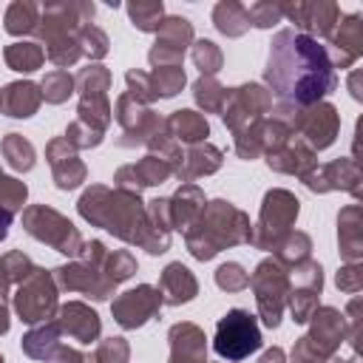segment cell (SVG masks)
<instances>
[{
	"instance_id": "8992f818",
	"label": "cell",
	"mask_w": 363,
	"mask_h": 363,
	"mask_svg": "<svg viewBox=\"0 0 363 363\" xmlns=\"http://www.w3.org/2000/svg\"><path fill=\"white\" fill-rule=\"evenodd\" d=\"M298 210H301V201L289 190H284V187L269 190L264 196L258 224L252 230V244L258 250H275L278 241L292 230V224L298 218Z\"/></svg>"
},
{
	"instance_id": "91938a15",
	"label": "cell",
	"mask_w": 363,
	"mask_h": 363,
	"mask_svg": "<svg viewBox=\"0 0 363 363\" xmlns=\"http://www.w3.org/2000/svg\"><path fill=\"white\" fill-rule=\"evenodd\" d=\"M9 332V309H6V303L0 301V335H6Z\"/></svg>"
},
{
	"instance_id": "7dc6e473",
	"label": "cell",
	"mask_w": 363,
	"mask_h": 363,
	"mask_svg": "<svg viewBox=\"0 0 363 363\" xmlns=\"http://www.w3.org/2000/svg\"><path fill=\"white\" fill-rule=\"evenodd\" d=\"M45 57L57 65V68H68L74 65L79 57H82V48H79V34L77 37H60V40H51L45 43Z\"/></svg>"
},
{
	"instance_id": "e575fe53",
	"label": "cell",
	"mask_w": 363,
	"mask_h": 363,
	"mask_svg": "<svg viewBox=\"0 0 363 363\" xmlns=\"http://www.w3.org/2000/svg\"><path fill=\"white\" fill-rule=\"evenodd\" d=\"M213 23H216V28H218L221 34H227V37H241V34H247V28H250L247 6H241V3H235V0H221V3H216V9H213Z\"/></svg>"
},
{
	"instance_id": "f546056e",
	"label": "cell",
	"mask_w": 363,
	"mask_h": 363,
	"mask_svg": "<svg viewBox=\"0 0 363 363\" xmlns=\"http://www.w3.org/2000/svg\"><path fill=\"white\" fill-rule=\"evenodd\" d=\"M337 241H340V255L349 264H357L363 252V216L357 204H349L337 216Z\"/></svg>"
},
{
	"instance_id": "f1b7e54d",
	"label": "cell",
	"mask_w": 363,
	"mask_h": 363,
	"mask_svg": "<svg viewBox=\"0 0 363 363\" xmlns=\"http://www.w3.org/2000/svg\"><path fill=\"white\" fill-rule=\"evenodd\" d=\"M221 167V150L210 142H199V145H190L187 153L182 156V164L176 170V179L184 184V182H193L199 176H210Z\"/></svg>"
},
{
	"instance_id": "4dcf8cb0",
	"label": "cell",
	"mask_w": 363,
	"mask_h": 363,
	"mask_svg": "<svg viewBox=\"0 0 363 363\" xmlns=\"http://www.w3.org/2000/svg\"><path fill=\"white\" fill-rule=\"evenodd\" d=\"M164 125H167V130H170V136H173L176 142L199 145V142H204V139L210 136V125H207L204 113H196V111H190V108L173 111V113L164 119Z\"/></svg>"
},
{
	"instance_id": "1f68e13d",
	"label": "cell",
	"mask_w": 363,
	"mask_h": 363,
	"mask_svg": "<svg viewBox=\"0 0 363 363\" xmlns=\"http://www.w3.org/2000/svg\"><path fill=\"white\" fill-rule=\"evenodd\" d=\"M60 323L57 320H45V323H40V326H34L26 337H23V352L28 354V357H34V360H51L54 354H57V349H60Z\"/></svg>"
},
{
	"instance_id": "603a6c76",
	"label": "cell",
	"mask_w": 363,
	"mask_h": 363,
	"mask_svg": "<svg viewBox=\"0 0 363 363\" xmlns=\"http://www.w3.org/2000/svg\"><path fill=\"white\" fill-rule=\"evenodd\" d=\"M173 176V170H170V164H164L162 159H156V156H145V159H139L136 164H125V167H119L116 170V176H113V184L119 187V190H130V193H139L142 187H153V184H162V182H167Z\"/></svg>"
},
{
	"instance_id": "2e32d148",
	"label": "cell",
	"mask_w": 363,
	"mask_h": 363,
	"mask_svg": "<svg viewBox=\"0 0 363 363\" xmlns=\"http://www.w3.org/2000/svg\"><path fill=\"white\" fill-rule=\"evenodd\" d=\"M281 14L289 17L301 34L306 37H329L340 20V9L332 0H312V3H281Z\"/></svg>"
},
{
	"instance_id": "836d02e7",
	"label": "cell",
	"mask_w": 363,
	"mask_h": 363,
	"mask_svg": "<svg viewBox=\"0 0 363 363\" xmlns=\"http://www.w3.org/2000/svg\"><path fill=\"white\" fill-rule=\"evenodd\" d=\"M37 26H40V6H37V3H31V0H14V3L6 9L3 28H6L11 37L34 34Z\"/></svg>"
},
{
	"instance_id": "484cf974",
	"label": "cell",
	"mask_w": 363,
	"mask_h": 363,
	"mask_svg": "<svg viewBox=\"0 0 363 363\" xmlns=\"http://www.w3.org/2000/svg\"><path fill=\"white\" fill-rule=\"evenodd\" d=\"M159 295H162V303H170V306H179V303H187L196 298L199 292V284H196V275L182 264V261H173L162 269L159 275Z\"/></svg>"
},
{
	"instance_id": "ac0fdd59",
	"label": "cell",
	"mask_w": 363,
	"mask_h": 363,
	"mask_svg": "<svg viewBox=\"0 0 363 363\" xmlns=\"http://www.w3.org/2000/svg\"><path fill=\"white\" fill-rule=\"evenodd\" d=\"M54 281H57V286H62L68 292H82V295H88L94 301H108L113 295V289H116L96 267H91L85 261H74V264L57 267L54 269Z\"/></svg>"
},
{
	"instance_id": "9c48e42d",
	"label": "cell",
	"mask_w": 363,
	"mask_h": 363,
	"mask_svg": "<svg viewBox=\"0 0 363 363\" xmlns=\"http://www.w3.org/2000/svg\"><path fill=\"white\" fill-rule=\"evenodd\" d=\"M250 286L255 292V303H258V315L261 320L275 329L281 323L284 306H286V295H289V272L286 267H281L275 258H264L255 272L250 275Z\"/></svg>"
},
{
	"instance_id": "74e56055",
	"label": "cell",
	"mask_w": 363,
	"mask_h": 363,
	"mask_svg": "<svg viewBox=\"0 0 363 363\" xmlns=\"http://www.w3.org/2000/svg\"><path fill=\"white\" fill-rule=\"evenodd\" d=\"M34 269L31 258L23 252V250H11L0 258V301H6L9 289L17 286L28 272Z\"/></svg>"
},
{
	"instance_id": "f5cc1de1",
	"label": "cell",
	"mask_w": 363,
	"mask_h": 363,
	"mask_svg": "<svg viewBox=\"0 0 363 363\" xmlns=\"http://www.w3.org/2000/svg\"><path fill=\"white\" fill-rule=\"evenodd\" d=\"M125 82H128V94H130L133 99H139L142 105H147V102L156 99V96H153V85H150V74H145V71H139V68H130V71L125 74Z\"/></svg>"
},
{
	"instance_id": "ba28073f",
	"label": "cell",
	"mask_w": 363,
	"mask_h": 363,
	"mask_svg": "<svg viewBox=\"0 0 363 363\" xmlns=\"http://www.w3.org/2000/svg\"><path fill=\"white\" fill-rule=\"evenodd\" d=\"M14 312L23 323H45L54 320L57 312V281L54 272L34 267L14 292Z\"/></svg>"
},
{
	"instance_id": "bcb514c9",
	"label": "cell",
	"mask_w": 363,
	"mask_h": 363,
	"mask_svg": "<svg viewBox=\"0 0 363 363\" xmlns=\"http://www.w3.org/2000/svg\"><path fill=\"white\" fill-rule=\"evenodd\" d=\"M136 272V258L128 252V250H108V255H105V264H102V275L116 286V284H122V281H128L130 275Z\"/></svg>"
},
{
	"instance_id": "681fc988",
	"label": "cell",
	"mask_w": 363,
	"mask_h": 363,
	"mask_svg": "<svg viewBox=\"0 0 363 363\" xmlns=\"http://www.w3.org/2000/svg\"><path fill=\"white\" fill-rule=\"evenodd\" d=\"M216 284H218V289H224V292H241V289L250 286V275L244 272L241 264L227 261V264L218 267V272H216Z\"/></svg>"
},
{
	"instance_id": "9f6ffc18",
	"label": "cell",
	"mask_w": 363,
	"mask_h": 363,
	"mask_svg": "<svg viewBox=\"0 0 363 363\" xmlns=\"http://www.w3.org/2000/svg\"><path fill=\"white\" fill-rule=\"evenodd\" d=\"M292 363H349V360H340L337 354L323 357V354H318V352L306 343V337H301V340L295 343V349H292Z\"/></svg>"
},
{
	"instance_id": "3957f363",
	"label": "cell",
	"mask_w": 363,
	"mask_h": 363,
	"mask_svg": "<svg viewBox=\"0 0 363 363\" xmlns=\"http://www.w3.org/2000/svg\"><path fill=\"white\" fill-rule=\"evenodd\" d=\"M184 244L193 258L210 261L227 247L235 244H252V224L247 213H241L230 201H207L199 221L184 230Z\"/></svg>"
},
{
	"instance_id": "5bb4252c",
	"label": "cell",
	"mask_w": 363,
	"mask_h": 363,
	"mask_svg": "<svg viewBox=\"0 0 363 363\" xmlns=\"http://www.w3.org/2000/svg\"><path fill=\"white\" fill-rule=\"evenodd\" d=\"M193 45V26L184 17H164L159 31H156V43L147 51V60L153 68H164V65H182L184 51Z\"/></svg>"
},
{
	"instance_id": "d590c367",
	"label": "cell",
	"mask_w": 363,
	"mask_h": 363,
	"mask_svg": "<svg viewBox=\"0 0 363 363\" xmlns=\"http://www.w3.org/2000/svg\"><path fill=\"white\" fill-rule=\"evenodd\" d=\"M3 57H6V65L9 68H14L20 74H31V71L43 68L45 48L40 43H11V45H6Z\"/></svg>"
},
{
	"instance_id": "b9f144b4",
	"label": "cell",
	"mask_w": 363,
	"mask_h": 363,
	"mask_svg": "<svg viewBox=\"0 0 363 363\" xmlns=\"http://www.w3.org/2000/svg\"><path fill=\"white\" fill-rule=\"evenodd\" d=\"M150 85H153V96H156V99L176 96V94L184 88V68H182V65L153 68V71H150Z\"/></svg>"
},
{
	"instance_id": "f35d334b",
	"label": "cell",
	"mask_w": 363,
	"mask_h": 363,
	"mask_svg": "<svg viewBox=\"0 0 363 363\" xmlns=\"http://www.w3.org/2000/svg\"><path fill=\"white\" fill-rule=\"evenodd\" d=\"M74 88L79 91V96H108L111 88V71L99 62L79 68V74L74 77Z\"/></svg>"
},
{
	"instance_id": "ffe728a7",
	"label": "cell",
	"mask_w": 363,
	"mask_h": 363,
	"mask_svg": "<svg viewBox=\"0 0 363 363\" xmlns=\"http://www.w3.org/2000/svg\"><path fill=\"white\" fill-rule=\"evenodd\" d=\"M329 62L332 68H349L360 54H363V17L360 14H349L343 20H337V26L329 34Z\"/></svg>"
},
{
	"instance_id": "277c9868",
	"label": "cell",
	"mask_w": 363,
	"mask_h": 363,
	"mask_svg": "<svg viewBox=\"0 0 363 363\" xmlns=\"http://www.w3.org/2000/svg\"><path fill=\"white\" fill-rule=\"evenodd\" d=\"M278 119H284L292 133L298 139H303L315 153L329 147L340 130V116H337V108L329 105V102H315V105H303V108H295V105H278V111L272 113Z\"/></svg>"
},
{
	"instance_id": "ee69618b",
	"label": "cell",
	"mask_w": 363,
	"mask_h": 363,
	"mask_svg": "<svg viewBox=\"0 0 363 363\" xmlns=\"http://www.w3.org/2000/svg\"><path fill=\"white\" fill-rule=\"evenodd\" d=\"M193 96L196 102L207 111V113H221L224 108V99H227V91L221 88V82L216 77H199L193 82Z\"/></svg>"
},
{
	"instance_id": "60d3db41",
	"label": "cell",
	"mask_w": 363,
	"mask_h": 363,
	"mask_svg": "<svg viewBox=\"0 0 363 363\" xmlns=\"http://www.w3.org/2000/svg\"><path fill=\"white\" fill-rule=\"evenodd\" d=\"M128 17L139 31H159L164 20V6L162 0H136V3H128Z\"/></svg>"
},
{
	"instance_id": "d4e9b609",
	"label": "cell",
	"mask_w": 363,
	"mask_h": 363,
	"mask_svg": "<svg viewBox=\"0 0 363 363\" xmlns=\"http://www.w3.org/2000/svg\"><path fill=\"white\" fill-rule=\"evenodd\" d=\"M267 164H269L272 170H278V173L303 176L306 170H312V167L318 164V159H315V150H312L303 139L289 136L281 147H275V150L267 153Z\"/></svg>"
},
{
	"instance_id": "7c38bea8",
	"label": "cell",
	"mask_w": 363,
	"mask_h": 363,
	"mask_svg": "<svg viewBox=\"0 0 363 363\" xmlns=\"http://www.w3.org/2000/svg\"><path fill=\"white\" fill-rule=\"evenodd\" d=\"M289 272V295H286V303H289V312H292V320L295 323H306L312 318V312L318 309V295L323 289V269L318 261L306 258L301 264H295Z\"/></svg>"
},
{
	"instance_id": "d6986e66",
	"label": "cell",
	"mask_w": 363,
	"mask_h": 363,
	"mask_svg": "<svg viewBox=\"0 0 363 363\" xmlns=\"http://www.w3.org/2000/svg\"><path fill=\"white\" fill-rule=\"evenodd\" d=\"M309 323H312V326H309V335H303L306 343H309L318 354L332 357V354L337 352V346L346 340V318H343L337 309H332V306H318V309L312 312Z\"/></svg>"
},
{
	"instance_id": "6f0895ef",
	"label": "cell",
	"mask_w": 363,
	"mask_h": 363,
	"mask_svg": "<svg viewBox=\"0 0 363 363\" xmlns=\"http://www.w3.org/2000/svg\"><path fill=\"white\" fill-rule=\"evenodd\" d=\"M48 363H91V357H88V354H82L79 349L60 346V349H57V354H54Z\"/></svg>"
},
{
	"instance_id": "7a4b0ae2",
	"label": "cell",
	"mask_w": 363,
	"mask_h": 363,
	"mask_svg": "<svg viewBox=\"0 0 363 363\" xmlns=\"http://www.w3.org/2000/svg\"><path fill=\"white\" fill-rule=\"evenodd\" d=\"M77 210L85 221L105 227L111 235L122 238L125 244L142 247L150 255H162L170 247V233H162L150 224L139 193L119 190V187L111 190L105 184H94L79 196Z\"/></svg>"
},
{
	"instance_id": "6da1fadb",
	"label": "cell",
	"mask_w": 363,
	"mask_h": 363,
	"mask_svg": "<svg viewBox=\"0 0 363 363\" xmlns=\"http://www.w3.org/2000/svg\"><path fill=\"white\" fill-rule=\"evenodd\" d=\"M264 79L269 94L281 99V105H315L326 94L337 88V74L329 62L326 48L292 28H284L269 43V60Z\"/></svg>"
},
{
	"instance_id": "f907efd6",
	"label": "cell",
	"mask_w": 363,
	"mask_h": 363,
	"mask_svg": "<svg viewBox=\"0 0 363 363\" xmlns=\"http://www.w3.org/2000/svg\"><path fill=\"white\" fill-rule=\"evenodd\" d=\"M128 357H130V346L125 343V337H105L96 346L91 363H128Z\"/></svg>"
},
{
	"instance_id": "5b68a950",
	"label": "cell",
	"mask_w": 363,
	"mask_h": 363,
	"mask_svg": "<svg viewBox=\"0 0 363 363\" xmlns=\"http://www.w3.org/2000/svg\"><path fill=\"white\" fill-rule=\"evenodd\" d=\"M23 227H26V233L31 238L54 247L57 252H62L68 258H77L79 250H82V244H85L82 235H79V230L65 216H60L57 210H51L45 204L26 207L23 210Z\"/></svg>"
},
{
	"instance_id": "8fae6325",
	"label": "cell",
	"mask_w": 363,
	"mask_h": 363,
	"mask_svg": "<svg viewBox=\"0 0 363 363\" xmlns=\"http://www.w3.org/2000/svg\"><path fill=\"white\" fill-rule=\"evenodd\" d=\"M94 3H48L40 6V26L37 37L43 43L60 40V37H77L85 26L94 20Z\"/></svg>"
},
{
	"instance_id": "44dd1931",
	"label": "cell",
	"mask_w": 363,
	"mask_h": 363,
	"mask_svg": "<svg viewBox=\"0 0 363 363\" xmlns=\"http://www.w3.org/2000/svg\"><path fill=\"white\" fill-rule=\"evenodd\" d=\"M45 159L51 164V173H54V182L60 190H74L85 182V164L79 162L77 156V147L65 139V136H54L45 147Z\"/></svg>"
},
{
	"instance_id": "94428289",
	"label": "cell",
	"mask_w": 363,
	"mask_h": 363,
	"mask_svg": "<svg viewBox=\"0 0 363 363\" xmlns=\"http://www.w3.org/2000/svg\"><path fill=\"white\" fill-rule=\"evenodd\" d=\"M0 363H6V360H3V354H0Z\"/></svg>"
},
{
	"instance_id": "83f0119b",
	"label": "cell",
	"mask_w": 363,
	"mask_h": 363,
	"mask_svg": "<svg viewBox=\"0 0 363 363\" xmlns=\"http://www.w3.org/2000/svg\"><path fill=\"white\" fill-rule=\"evenodd\" d=\"M204 204H207V199H204L201 187L193 184V182H184L173 193V199H170V221H173V230H182V233L190 230L199 221Z\"/></svg>"
},
{
	"instance_id": "db71d44e",
	"label": "cell",
	"mask_w": 363,
	"mask_h": 363,
	"mask_svg": "<svg viewBox=\"0 0 363 363\" xmlns=\"http://www.w3.org/2000/svg\"><path fill=\"white\" fill-rule=\"evenodd\" d=\"M102 136L105 133H99V130H94V128H88V125H82L79 119H74L71 125H68V130H65V139L77 147V150H85V147H96L99 142H102Z\"/></svg>"
},
{
	"instance_id": "11a10c76",
	"label": "cell",
	"mask_w": 363,
	"mask_h": 363,
	"mask_svg": "<svg viewBox=\"0 0 363 363\" xmlns=\"http://www.w3.org/2000/svg\"><path fill=\"white\" fill-rule=\"evenodd\" d=\"M335 284H337V289L357 295V292H360V286H363V272H360V264H346V267H340V269H337Z\"/></svg>"
},
{
	"instance_id": "816d5d0a",
	"label": "cell",
	"mask_w": 363,
	"mask_h": 363,
	"mask_svg": "<svg viewBox=\"0 0 363 363\" xmlns=\"http://www.w3.org/2000/svg\"><path fill=\"white\" fill-rule=\"evenodd\" d=\"M247 14H250V26H255V28H272L284 17L281 14V3H269V0L247 6Z\"/></svg>"
},
{
	"instance_id": "f6af8a7d",
	"label": "cell",
	"mask_w": 363,
	"mask_h": 363,
	"mask_svg": "<svg viewBox=\"0 0 363 363\" xmlns=\"http://www.w3.org/2000/svg\"><path fill=\"white\" fill-rule=\"evenodd\" d=\"M40 91H43V99H45V102L60 105V102H65L77 88H74V77H71L68 71L54 68V71H48L45 79L40 82Z\"/></svg>"
},
{
	"instance_id": "e0dca14e",
	"label": "cell",
	"mask_w": 363,
	"mask_h": 363,
	"mask_svg": "<svg viewBox=\"0 0 363 363\" xmlns=\"http://www.w3.org/2000/svg\"><path fill=\"white\" fill-rule=\"evenodd\" d=\"M301 182L312 193H329V190H349L354 199L360 196V167L354 159H335L329 164H315L301 176Z\"/></svg>"
},
{
	"instance_id": "c3c4849f",
	"label": "cell",
	"mask_w": 363,
	"mask_h": 363,
	"mask_svg": "<svg viewBox=\"0 0 363 363\" xmlns=\"http://www.w3.org/2000/svg\"><path fill=\"white\" fill-rule=\"evenodd\" d=\"M108 45H111L108 43V34L102 28H96L94 23L79 31V48H82V54L88 60H102L108 54Z\"/></svg>"
},
{
	"instance_id": "7bdbcfd3",
	"label": "cell",
	"mask_w": 363,
	"mask_h": 363,
	"mask_svg": "<svg viewBox=\"0 0 363 363\" xmlns=\"http://www.w3.org/2000/svg\"><path fill=\"white\" fill-rule=\"evenodd\" d=\"M190 57H193L196 68L201 71V77H216L221 71V62H224V54L213 40H193Z\"/></svg>"
},
{
	"instance_id": "ab89813d",
	"label": "cell",
	"mask_w": 363,
	"mask_h": 363,
	"mask_svg": "<svg viewBox=\"0 0 363 363\" xmlns=\"http://www.w3.org/2000/svg\"><path fill=\"white\" fill-rule=\"evenodd\" d=\"M3 159L9 162L11 170L17 173H28L34 167V147L28 139H23L20 133H6L3 136Z\"/></svg>"
},
{
	"instance_id": "680465c9",
	"label": "cell",
	"mask_w": 363,
	"mask_h": 363,
	"mask_svg": "<svg viewBox=\"0 0 363 363\" xmlns=\"http://www.w3.org/2000/svg\"><path fill=\"white\" fill-rule=\"evenodd\" d=\"M258 363H284V349H278V346L267 349V352L261 354V360H258Z\"/></svg>"
},
{
	"instance_id": "4fadbf2b",
	"label": "cell",
	"mask_w": 363,
	"mask_h": 363,
	"mask_svg": "<svg viewBox=\"0 0 363 363\" xmlns=\"http://www.w3.org/2000/svg\"><path fill=\"white\" fill-rule=\"evenodd\" d=\"M116 116V122L122 125V136L119 145L122 147H133V145H145L159 128L164 119H159V113H153L147 105H142L139 99H133L128 91L116 99V108L111 111Z\"/></svg>"
},
{
	"instance_id": "7402d4cb",
	"label": "cell",
	"mask_w": 363,
	"mask_h": 363,
	"mask_svg": "<svg viewBox=\"0 0 363 363\" xmlns=\"http://www.w3.org/2000/svg\"><path fill=\"white\" fill-rule=\"evenodd\" d=\"M54 320L60 323V332L62 335H68V337H74L79 343H94L99 337V329H102L99 315L88 303H82V301L62 303L57 309V318Z\"/></svg>"
},
{
	"instance_id": "30bf717a",
	"label": "cell",
	"mask_w": 363,
	"mask_h": 363,
	"mask_svg": "<svg viewBox=\"0 0 363 363\" xmlns=\"http://www.w3.org/2000/svg\"><path fill=\"white\" fill-rule=\"evenodd\" d=\"M269 111H272V94L258 82H247V85L227 91L221 116H224V125L233 133H238V130L261 122L264 113H269Z\"/></svg>"
},
{
	"instance_id": "d6a6232c",
	"label": "cell",
	"mask_w": 363,
	"mask_h": 363,
	"mask_svg": "<svg viewBox=\"0 0 363 363\" xmlns=\"http://www.w3.org/2000/svg\"><path fill=\"white\" fill-rule=\"evenodd\" d=\"M26 196H28V187H26L23 182H17V179H11V176H6V173L0 170V241L6 238L9 224H11L14 213L23 207Z\"/></svg>"
},
{
	"instance_id": "52a82bcc",
	"label": "cell",
	"mask_w": 363,
	"mask_h": 363,
	"mask_svg": "<svg viewBox=\"0 0 363 363\" xmlns=\"http://www.w3.org/2000/svg\"><path fill=\"white\" fill-rule=\"evenodd\" d=\"M213 349L218 357H224L230 363H238V360L250 357L252 352H258L261 329H258L255 315H250L247 309H230L216 326Z\"/></svg>"
},
{
	"instance_id": "4316f807",
	"label": "cell",
	"mask_w": 363,
	"mask_h": 363,
	"mask_svg": "<svg viewBox=\"0 0 363 363\" xmlns=\"http://www.w3.org/2000/svg\"><path fill=\"white\" fill-rule=\"evenodd\" d=\"M43 105V91L37 82H9L0 91V113L11 116V119H28L37 113V108Z\"/></svg>"
},
{
	"instance_id": "8d00e7d4",
	"label": "cell",
	"mask_w": 363,
	"mask_h": 363,
	"mask_svg": "<svg viewBox=\"0 0 363 363\" xmlns=\"http://www.w3.org/2000/svg\"><path fill=\"white\" fill-rule=\"evenodd\" d=\"M272 252H275V261H278L281 267L292 269L295 264H301V261L309 258V252H312V241H309L306 233H301V230H289V233L278 241V247H275Z\"/></svg>"
},
{
	"instance_id": "cb8c5ba5",
	"label": "cell",
	"mask_w": 363,
	"mask_h": 363,
	"mask_svg": "<svg viewBox=\"0 0 363 363\" xmlns=\"http://www.w3.org/2000/svg\"><path fill=\"white\" fill-rule=\"evenodd\" d=\"M167 340H170L167 363H207V337L196 323L170 326Z\"/></svg>"
},
{
	"instance_id": "9a60e30c",
	"label": "cell",
	"mask_w": 363,
	"mask_h": 363,
	"mask_svg": "<svg viewBox=\"0 0 363 363\" xmlns=\"http://www.w3.org/2000/svg\"><path fill=\"white\" fill-rule=\"evenodd\" d=\"M159 306H162L159 289L150 284H139V286L122 292L119 298H113L111 312L122 329H139L142 323H147L159 312Z\"/></svg>"
}]
</instances>
